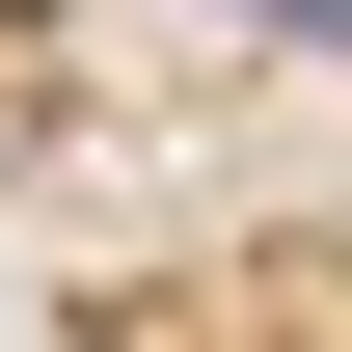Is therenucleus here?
I'll return each instance as SVG.
<instances>
[{
  "instance_id": "1",
  "label": "nucleus",
  "mask_w": 352,
  "mask_h": 352,
  "mask_svg": "<svg viewBox=\"0 0 352 352\" xmlns=\"http://www.w3.org/2000/svg\"><path fill=\"white\" fill-rule=\"evenodd\" d=\"M244 28H298V54H352V0H244Z\"/></svg>"
}]
</instances>
